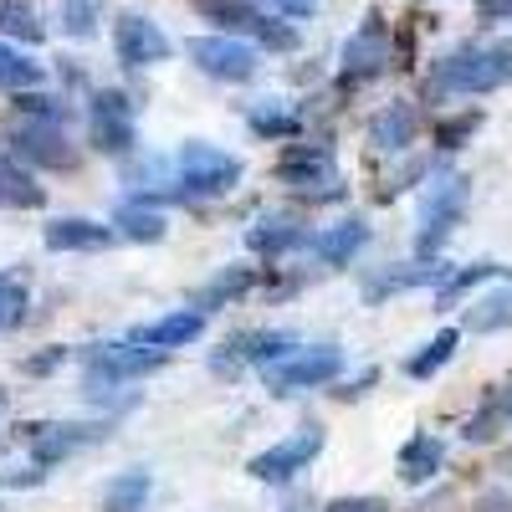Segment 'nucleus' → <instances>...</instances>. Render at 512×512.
<instances>
[{"label": "nucleus", "mask_w": 512, "mask_h": 512, "mask_svg": "<svg viewBox=\"0 0 512 512\" xmlns=\"http://www.w3.org/2000/svg\"><path fill=\"white\" fill-rule=\"evenodd\" d=\"M492 277H502V267H497V262H472V267H461V272H451V277L436 287V303H441V308H456L466 292L482 287V282H492Z\"/></svg>", "instance_id": "obj_28"}, {"label": "nucleus", "mask_w": 512, "mask_h": 512, "mask_svg": "<svg viewBox=\"0 0 512 512\" xmlns=\"http://www.w3.org/2000/svg\"><path fill=\"white\" fill-rule=\"evenodd\" d=\"M415 134H420V113L410 103H390L369 118V144L379 154H405L415 144Z\"/></svg>", "instance_id": "obj_16"}, {"label": "nucleus", "mask_w": 512, "mask_h": 512, "mask_svg": "<svg viewBox=\"0 0 512 512\" xmlns=\"http://www.w3.org/2000/svg\"><path fill=\"white\" fill-rule=\"evenodd\" d=\"M323 425H297V431L287 436V441H277V446H267V451H256L251 461H246V472L256 477V482H292L297 472H308V461L323 451Z\"/></svg>", "instance_id": "obj_7"}, {"label": "nucleus", "mask_w": 512, "mask_h": 512, "mask_svg": "<svg viewBox=\"0 0 512 512\" xmlns=\"http://www.w3.org/2000/svg\"><path fill=\"white\" fill-rule=\"evenodd\" d=\"M200 16L221 21V31H226V36H231V31H251V36H262L272 52H292V47H297V31H292V26L267 21L262 11H251L246 0H200Z\"/></svg>", "instance_id": "obj_11"}, {"label": "nucleus", "mask_w": 512, "mask_h": 512, "mask_svg": "<svg viewBox=\"0 0 512 512\" xmlns=\"http://www.w3.org/2000/svg\"><path fill=\"white\" fill-rule=\"evenodd\" d=\"M502 425H507V410H502V395H497V400H487V405H482L472 420L461 425V436L472 441V446H482V441H497V431H502Z\"/></svg>", "instance_id": "obj_35"}, {"label": "nucleus", "mask_w": 512, "mask_h": 512, "mask_svg": "<svg viewBox=\"0 0 512 512\" xmlns=\"http://www.w3.org/2000/svg\"><path fill=\"white\" fill-rule=\"evenodd\" d=\"M241 185V159L216 149V144H180L175 154V190L185 200H216V195H231Z\"/></svg>", "instance_id": "obj_2"}, {"label": "nucleus", "mask_w": 512, "mask_h": 512, "mask_svg": "<svg viewBox=\"0 0 512 512\" xmlns=\"http://www.w3.org/2000/svg\"><path fill=\"white\" fill-rule=\"evenodd\" d=\"M277 180L292 190H313V195H338V159L328 144H287L277 159Z\"/></svg>", "instance_id": "obj_8"}, {"label": "nucleus", "mask_w": 512, "mask_h": 512, "mask_svg": "<svg viewBox=\"0 0 512 512\" xmlns=\"http://www.w3.org/2000/svg\"><path fill=\"white\" fill-rule=\"evenodd\" d=\"M456 344H461V333H456V328H441L431 344H420V349L405 359V374H410V379H431V374H441V369L451 364Z\"/></svg>", "instance_id": "obj_26"}, {"label": "nucleus", "mask_w": 512, "mask_h": 512, "mask_svg": "<svg viewBox=\"0 0 512 512\" xmlns=\"http://www.w3.org/2000/svg\"><path fill=\"white\" fill-rule=\"evenodd\" d=\"M502 410H507V420H512V390H502Z\"/></svg>", "instance_id": "obj_42"}, {"label": "nucleus", "mask_w": 512, "mask_h": 512, "mask_svg": "<svg viewBox=\"0 0 512 512\" xmlns=\"http://www.w3.org/2000/svg\"><path fill=\"white\" fill-rule=\"evenodd\" d=\"M246 123H251V134H267V139H292L297 128V113H287L282 103H256L251 113H246Z\"/></svg>", "instance_id": "obj_30"}, {"label": "nucleus", "mask_w": 512, "mask_h": 512, "mask_svg": "<svg viewBox=\"0 0 512 512\" xmlns=\"http://www.w3.org/2000/svg\"><path fill=\"white\" fill-rule=\"evenodd\" d=\"M477 512H512V492H502V487L482 492V497H477Z\"/></svg>", "instance_id": "obj_38"}, {"label": "nucleus", "mask_w": 512, "mask_h": 512, "mask_svg": "<svg viewBox=\"0 0 512 512\" xmlns=\"http://www.w3.org/2000/svg\"><path fill=\"white\" fill-rule=\"evenodd\" d=\"M26 297H31V282L26 272H0V328H11L21 313H26Z\"/></svg>", "instance_id": "obj_34"}, {"label": "nucleus", "mask_w": 512, "mask_h": 512, "mask_svg": "<svg viewBox=\"0 0 512 512\" xmlns=\"http://www.w3.org/2000/svg\"><path fill=\"white\" fill-rule=\"evenodd\" d=\"M103 21V0H62V31L72 41H88Z\"/></svg>", "instance_id": "obj_32"}, {"label": "nucleus", "mask_w": 512, "mask_h": 512, "mask_svg": "<svg viewBox=\"0 0 512 512\" xmlns=\"http://www.w3.org/2000/svg\"><path fill=\"white\" fill-rule=\"evenodd\" d=\"M41 482V466H31V472H0V487H36Z\"/></svg>", "instance_id": "obj_41"}, {"label": "nucleus", "mask_w": 512, "mask_h": 512, "mask_svg": "<svg viewBox=\"0 0 512 512\" xmlns=\"http://www.w3.org/2000/svg\"><path fill=\"white\" fill-rule=\"evenodd\" d=\"M466 200H472V180L466 175H446V180H436L431 190H425V200H420V226H415V256H431L451 241V231L461 226V216H466Z\"/></svg>", "instance_id": "obj_3"}, {"label": "nucleus", "mask_w": 512, "mask_h": 512, "mask_svg": "<svg viewBox=\"0 0 512 512\" xmlns=\"http://www.w3.org/2000/svg\"><path fill=\"white\" fill-rule=\"evenodd\" d=\"M98 436H108L103 425H26V451H31V466H52Z\"/></svg>", "instance_id": "obj_15"}, {"label": "nucleus", "mask_w": 512, "mask_h": 512, "mask_svg": "<svg viewBox=\"0 0 512 512\" xmlns=\"http://www.w3.org/2000/svg\"><path fill=\"white\" fill-rule=\"evenodd\" d=\"M344 374V354L338 349H297L292 359L262 369V384H267V395H303V390H318V384L338 379Z\"/></svg>", "instance_id": "obj_6"}, {"label": "nucleus", "mask_w": 512, "mask_h": 512, "mask_svg": "<svg viewBox=\"0 0 512 512\" xmlns=\"http://www.w3.org/2000/svg\"><path fill=\"white\" fill-rule=\"evenodd\" d=\"M477 128H482V108H461V113H451V118H441L436 123V149H461L466 139H472L477 134Z\"/></svg>", "instance_id": "obj_33"}, {"label": "nucleus", "mask_w": 512, "mask_h": 512, "mask_svg": "<svg viewBox=\"0 0 512 512\" xmlns=\"http://www.w3.org/2000/svg\"><path fill=\"white\" fill-rule=\"evenodd\" d=\"M108 226H113L118 236H128V241H149V246L164 241V216H159L149 200H139V195H134V200H123V205L113 210V221H108Z\"/></svg>", "instance_id": "obj_23"}, {"label": "nucleus", "mask_w": 512, "mask_h": 512, "mask_svg": "<svg viewBox=\"0 0 512 512\" xmlns=\"http://www.w3.org/2000/svg\"><path fill=\"white\" fill-rule=\"evenodd\" d=\"M466 328H472V333H502V328H512V282H502L497 292L477 297V303L466 308Z\"/></svg>", "instance_id": "obj_25"}, {"label": "nucleus", "mask_w": 512, "mask_h": 512, "mask_svg": "<svg viewBox=\"0 0 512 512\" xmlns=\"http://www.w3.org/2000/svg\"><path fill=\"white\" fill-rule=\"evenodd\" d=\"M364 241H369V226H364V221H338V226H328V231L308 236V251L318 256L323 267H344Z\"/></svg>", "instance_id": "obj_19"}, {"label": "nucleus", "mask_w": 512, "mask_h": 512, "mask_svg": "<svg viewBox=\"0 0 512 512\" xmlns=\"http://www.w3.org/2000/svg\"><path fill=\"white\" fill-rule=\"evenodd\" d=\"M118 231L103 226V221H88V216H67V221H52L47 231H41V241H47L52 251H103Z\"/></svg>", "instance_id": "obj_17"}, {"label": "nucleus", "mask_w": 512, "mask_h": 512, "mask_svg": "<svg viewBox=\"0 0 512 512\" xmlns=\"http://www.w3.org/2000/svg\"><path fill=\"white\" fill-rule=\"evenodd\" d=\"M441 461H446V441L441 436H410L405 446H400V482H410V487H420V482H431L436 472H441Z\"/></svg>", "instance_id": "obj_20"}, {"label": "nucleus", "mask_w": 512, "mask_h": 512, "mask_svg": "<svg viewBox=\"0 0 512 512\" xmlns=\"http://www.w3.org/2000/svg\"><path fill=\"white\" fill-rule=\"evenodd\" d=\"M41 77H47V67L31 62L26 52H16V47H6V41H0V93H31Z\"/></svg>", "instance_id": "obj_27"}, {"label": "nucleus", "mask_w": 512, "mask_h": 512, "mask_svg": "<svg viewBox=\"0 0 512 512\" xmlns=\"http://www.w3.org/2000/svg\"><path fill=\"white\" fill-rule=\"evenodd\" d=\"M200 328H205V308H180V313H164V318L139 323L134 333H128V344L164 354V349H185L190 338H200Z\"/></svg>", "instance_id": "obj_14"}, {"label": "nucleus", "mask_w": 512, "mask_h": 512, "mask_svg": "<svg viewBox=\"0 0 512 512\" xmlns=\"http://www.w3.org/2000/svg\"><path fill=\"white\" fill-rule=\"evenodd\" d=\"M451 272L441 267V262H425V256H420V262H410V267H384V272H374L369 282H364V297H369V303H379V297H390V292H410V287H425V282H446Z\"/></svg>", "instance_id": "obj_18"}, {"label": "nucleus", "mask_w": 512, "mask_h": 512, "mask_svg": "<svg viewBox=\"0 0 512 512\" xmlns=\"http://www.w3.org/2000/svg\"><path fill=\"white\" fill-rule=\"evenodd\" d=\"M113 57L123 67H159V62H169V36L159 31V21L123 11L113 21Z\"/></svg>", "instance_id": "obj_9"}, {"label": "nucleus", "mask_w": 512, "mask_h": 512, "mask_svg": "<svg viewBox=\"0 0 512 512\" xmlns=\"http://www.w3.org/2000/svg\"><path fill=\"white\" fill-rule=\"evenodd\" d=\"M88 128H93V149L123 159L134 149V103H128L118 88H103L88 108Z\"/></svg>", "instance_id": "obj_10"}, {"label": "nucleus", "mask_w": 512, "mask_h": 512, "mask_svg": "<svg viewBox=\"0 0 512 512\" xmlns=\"http://www.w3.org/2000/svg\"><path fill=\"white\" fill-rule=\"evenodd\" d=\"M267 6H272V11H282V16H313V11L323 6V0H267Z\"/></svg>", "instance_id": "obj_39"}, {"label": "nucleus", "mask_w": 512, "mask_h": 512, "mask_svg": "<svg viewBox=\"0 0 512 512\" xmlns=\"http://www.w3.org/2000/svg\"><path fill=\"white\" fill-rule=\"evenodd\" d=\"M390 67V31H384V16L369 11L364 26L344 41V77L349 82H364V77H379Z\"/></svg>", "instance_id": "obj_12"}, {"label": "nucleus", "mask_w": 512, "mask_h": 512, "mask_svg": "<svg viewBox=\"0 0 512 512\" xmlns=\"http://www.w3.org/2000/svg\"><path fill=\"white\" fill-rule=\"evenodd\" d=\"M0 405H6V390H0Z\"/></svg>", "instance_id": "obj_43"}, {"label": "nucleus", "mask_w": 512, "mask_h": 512, "mask_svg": "<svg viewBox=\"0 0 512 512\" xmlns=\"http://www.w3.org/2000/svg\"><path fill=\"white\" fill-rule=\"evenodd\" d=\"M328 512H384V502H374V497H349V502H333Z\"/></svg>", "instance_id": "obj_40"}, {"label": "nucleus", "mask_w": 512, "mask_h": 512, "mask_svg": "<svg viewBox=\"0 0 512 512\" xmlns=\"http://www.w3.org/2000/svg\"><path fill=\"white\" fill-rule=\"evenodd\" d=\"M185 57L216 82H246L256 77V67H262V57H256L251 41L241 36H226V31H210V36H190L185 41Z\"/></svg>", "instance_id": "obj_4"}, {"label": "nucleus", "mask_w": 512, "mask_h": 512, "mask_svg": "<svg viewBox=\"0 0 512 512\" xmlns=\"http://www.w3.org/2000/svg\"><path fill=\"white\" fill-rule=\"evenodd\" d=\"M477 21L507 26V21H512V0H477Z\"/></svg>", "instance_id": "obj_36"}, {"label": "nucleus", "mask_w": 512, "mask_h": 512, "mask_svg": "<svg viewBox=\"0 0 512 512\" xmlns=\"http://www.w3.org/2000/svg\"><path fill=\"white\" fill-rule=\"evenodd\" d=\"M149 492H154V477L144 472V466H128V472H118L103 487V512H144Z\"/></svg>", "instance_id": "obj_24"}, {"label": "nucleus", "mask_w": 512, "mask_h": 512, "mask_svg": "<svg viewBox=\"0 0 512 512\" xmlns=\"http://www.w3.org/2000/svg\"><path fill=\"white\" fill-rule=\"evenodd\" d=\"M292 354H297V338H292V333H282V328H267V333H241L226 354H216V369H226V374H236L241 364L272 369V364H282V359H292Z\"/></svg>", "instance_id": "obj_13"}, {"label": "nucleus", "mask_w": 512, "mask_h": 512, "mask_svg": "<svg viewBox=\"0 0 512 512\" xmlns=\"http://www.w3.org/2000/svg\"><path fill=\"white\" fill-rule=\"evenodd\" d=\"M57 364H67V349H47V354L26 359V374H52Z\"/></svg>", "instance_id": "obj_37"}, {"label": "nucleus", "mask_w": 512, "mask_h": 512, "mask_svg": "<svg viewBox=\"0 0 512 512\" xmlns=\"http://www.w3.org/2000/svg\"><path fill=\"white\" fill-rule=\"evenodd\" d=\"M251 282H256V272H251V267H231V272L210 277V282L200 287V303H195V308H210V303H231V297L251 292Z\"/></svg>", "instance_id": "obj_31"}, {"label": "nucleus", "mask_w": 512, "mask_h": 512, "mask_svg": "<svg viewBox=\"0 0 512 512\" xmlns=\"http://www.w3.org/2000/svg\"><path fill=\"white\" fill-rule=\"evenodd\" d=\"M507 82H512V41H466V47H451L431 67V93H451V98L497 93Z\"/></svg>", "instance_id": "obj_1"}, {"label": "nucleus", "mask_w": 512, "mask_h": 512, "mask_svg": "<svg viewBox=\"0 0 512 512\" xmlns=\"http://www.w3.org/2000/svg\"><path fill=\"white\" fill-rule=\"evenodd\" d=\"M246 246L256 256H287L297 246H308V231L297 226V221H287V216H262V221L246 231Z\"/></svg>", "instance_id": "obj_21"}, {"label": "nucleus", "mask_w": 512, "mask_h": 512, "mask_svg": "<svg viewBox=\"0 0 512 512\" xmlns=\"http://www.w3.org/2000/svg\"><path fill=\"white\" fill-rule=\"evenodd\" d=\"M41 200H47V185H36L21 169V159L0 149V210H36Z\"/></svg>", "instance_id": "obj_22"}, {"label": "nucleus", "mask_w": 512, "mask_h": 512, "mask_svg": "<svg viewBox=\"0 0 512 512\" xmlns=\"http://www.w3.org/2000/svg\"><path fill=\"white\" fill-rule=\"evenodd\" d=\"M6 139H11V149H16L21 159H31V164H47V169H72V164H77V149H72V139H67V123L16 113V118L6 123Z\"/></svg>", "instance_id": "obj_5"}, {"label": "nucleus", "mask_w": 512, "mask_h": 512, "mask_svg": "<svg viewBox=\"0 0 512 512\" xmlns=\"http://www.w3.org/2000/svg\"><path fill=\"white\" fill-rule=\"evenodd\" d=\"M0 31H6V36H21L26 47H36V41L47 36V26H41V16L26 6V0H0Z\"/></svg>", "instance_id": "obj_29"}]
</instances>
